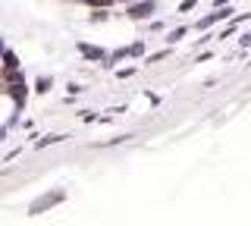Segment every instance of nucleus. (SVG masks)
I'll list each match as a JSON object with an SVG mask.
<instances>
[{
	"label": "nucleus",
	"instance_id": "f257e3e1",
	"mask_svg": "<svg viewBox=\"0 0 251 226\" xmlns=\"http://www.w3.org/2000/svg\"><path fill=\"white\" fill-rule=\"evenodd\" d=\"M25 98H28L25 73H22L16 53L0 41V138L16 126L22 107H25Z\"/></svg>",
	"mask_w": 251,
	"mask_h": 226
}]
</instances>
